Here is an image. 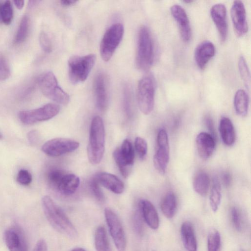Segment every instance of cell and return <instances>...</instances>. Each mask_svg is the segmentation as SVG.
I'll list each match as a JSON object with an SVG mask.
<instances>
[{"instance_id":"obj_1","label":"cell","mask_w":251,"mask_h":251,"mask_svg":"<svg viewBox=\"0 0 251 251\" xmlns=\"http://www.w3.org/2000/svg\"><path fill=\"white\" fill-rule=\"evenodd\" d=\"M41 203L48 222L55 230L71 238L77 237L78 234L75 226L63 210L50 196H44Z\"/></svg>"},{"instance_id":"obj_2","label":"cell","mask_w":251,"mask_h":251,"mask_svg":"<svg viewBox=\"0 0 251 251\" xmlns=\"http://www.w3.org/2000/svg\"><path fill=\"white\" fill-rule=\"evenodd\" d=\"M105 150V129L102 119L100 116L93 119L90 130L87 155L90 162L94 165L101 161Z\"/></svg>"},{"instance_id":"obj_3","label":"cell","mask_w":251,"mask_h":251,"mask_svg":"<svg viewBox=\"0 0 251 251\" xmlns=\"http://www.w3.org/2000/svg\"><path fill=\"white\" fill-rule=\"evenodd\" d=\"M154 49L152 37L146 26L140 27L138 35L136 63L137 68L143 71H148L152 65Z\"/></svg>"},{"instance_id":"obj_4","label":"cell","mask_w":251,"mask_h":251,"mask_svg":"<svg viewBox=\"0 0 251 251\" xmlns=\"http://www.w3.org/2000/svg\"><path fill=\"white\" fill-rule=\"evenodd\" d=\"M96 60L94 54L72 56L68 62V74L71 82L77 84L84 81L93 68Z\"/></svg>"},{"instance_id":"obj_5","label":"cell","mask_w":251,"mask_h":251,"mask_svg":"<svg viewBox=\"0 0 251 251\" xmlns=\"http://www.w3.org/2000/svg\"><path fill=\"white\" fill-rule=\"evenodd\" d=\"M155 82L151 74L144 76L137 87V101L140 111L145 115L151 112L154 104Z\"/></svg>"},{"instance_id":"obj_6","label":"cell","mask_w":251,"mask_h":251,"mask_svg":"<svg viewBox=\"0 0 251 251\" xmlns=\"http://www.w3.org/2000/svg\"><path fill=\"white\" fill-rule=\"evenodd\" d=\"M39 86L43 94L48 99L62 105L68 103L69 96L59 85L52 72L43 74L39 78Z\"/></svg>"},{"instance_id":"obj_7","label":"cell","mask_w":251,"mask_h":251,"mask_svg":"<svg viewBox=\"0 0 251 251\" xmlns=\"http://www.w3.org/2000/svg\"><path fill=\"white\" fill-rule=\"evenodd\" d=\"M124 32L123 25L115 23L105 32L100 45V53L102 60L108 61L122 40Z\"/></svg>"},{"instance_id":"obj_8","label":"cell","mask_w":251,"mask_h":251,"mask_svg":"<svg viewBox=\"0 0 251 251\" xmlns=\"http://www.w3.org/2000/svg\"><path fill=\"white\" fill-rule=\"evenodd\" d=\"M59 111L58 104L50 103L36 109L21 111L18 116L23 124L31 125L49 120L57 115Z\"/></svg>"},{"instance_id":"obj_9","label":"cell","mask_w":251,"mask_h":251,"mask_svg":"<svg viewBox=\"0 0 251 251\" xmlns=\"http://www.w3.org/2000/svg\"><path fill=\"white\" fill-rule=\"evenodd\" d=\"M109 233L118 251H126V239L122 224L116 213L110 208L104 209Z\"/></svg>"},{"instance_id":"obj_10","label":"cell","mask_w":251,"mask_h":251,"mask_svg":"<svg viewBox=\"0 0 251 251\" xmlns=\"http://www.w3.org/2000/svg\"><path fill=\"white\" fill-rule=\"evenodd\" d=\"M157 149L153 156V164L158 172L165 174L169 161V144L167 131L160 129L157 135Z\"/></svg>"},{"instance_id":"obj_11","label":"cell","mask_w":251,"mask_h":251,"mask_svg":"<svg viewBox=\"0 0 251 251\" xmlns=\"http://www.w3.org/2000/svg\"><path fill=\"white\" fill-rule=\"evenodd\" d=\"M113 155L121 174L127 177L134 160V149L130 141L127 139L124 140L121 147L114 151Z\"/></svg>"},{"instance_id":"obj_12","label":"cell","mask_w":251,"mask_h":251,"mask_svg":"<svg viewBox=\"0 0 251 251\" xmlns=\"http://www.w3.org/2000/svg\"><path fill=\"white\" fill-rule=\"evenodd\" d=\"M79 143L74 140L65 138H55L45 143L42 151L50 156H59L76 150Z\"/></svg>"},{"instance_id":"obj_13","label":"cell","mask_w":251,"mask_h":251,"mask_svg":"<svg viewBox=\"0 0 251 251\" xmlns=\"http://www.w3.org/2000/svg\"><path fill=\"white\" fill-rule=\"evenodd\" d=\"M4 240L9 251H28L25 236L18 225H13L6 229Z\"/></svg>"},{"instance_id":"obj_14","label":"cell","mask_w":251,"mask_h":251,"mask_svg":"<svg viewBox=\"0 0 251 251\" xmlns=\"http://www.w3.org/2000/svg\"><path fill=\"white\" fill-rule=\"evenodd\" d=\"M231 17L236 34L244 35L248 30L246 12L244 3L241 0L233 1L230 10Z\"/></svg>"},{"instance_id":"obj_15","label":"cell","mask_w":251,"mask_h":251,"mask_svg":"<svg viewBox=\"0 0 251 251\" xmlns=\"http://www.w3.org/2000/svg\"><path fill=\"white\" fill-rule=\"evenodd\" d=\"M171 14L176 22L180 35L185 42L189 41L192 31L189 18L184 8L178 4H174L170 8Z\"/></svg>"},{"instance_id":"obj_16","label":"cell","mask_w":251,"mask_h":251,"mask_svg":"<svg viewBox=\"0 0 251 251\" xmlns=\"http://www.w3.org/2000/svg\"><path fill=\"white\" fill-rule=\"evenodd\" d=\"M210 15L218 31L221 40L223 42L225 41L227 34L226 6L222 3L213 5L210 9Z\"/></svg>"},{"instance_id":"obj_17","label":"cell","mask_w":251,"mask_h":251,"mask_svg":"<svg viewBox=\"0 0 251 251\" xmlns=\"http://www.w3.org/2000/svg\"><path fill=\"white\" fill-rule=\"evenodd\" d=\"M94 89L97 107L100 110L103 111L107 107L108 94L106 80L102 73H99L96 75Z\"/></svg>"},{"instance_id":"obj_18","label":"cell","mask_w":251,"mask_h":251,"mask_svg":"<svg viewBox=\"0 0 251 251\" xmlns=\"http://www.w3.org/2000/svg\"><path fill=\"white\" fill-rule=\"evenodd\" d=\"M215 53V48L211 42L205 40L201 42L196 47L194 52L195 62L198 67L203 70Z\"/></svg>"},{"instance_id":"obj_19","label":"cell","mask_w":251,"mask_h":251,"mask_svg":"<svg viewBox=\"0 0 251 251\" xmlns=\"http://www.w3.org/2000/svg\"><path fill=\"white\" fill-rule=\"evenodd\" d=\"M196 142L200 156L204 160L208 159L213 154L215 148L214 136L208 133L201 132L197 135Z\"/></svg>"},{"instance_id":"obj_20","label":"cell","mask_w":251,"mask_h":251,"mask_svg":"<svg viewBox=\"0 0 251 251\" xmlns=\"http://www.w3.org/2000/svg\"><path fill=\"white\" fill-rule=\"evenodd\" d=\"M143 219L148 226L152 229H156L159 226V218L157 211L153 204L147 200H142L139 203Z\"/></svg>"},{"instance_id":"obj_21","label":"cell","mask_w":251,"mask_h":251,"mask_svg":"<svg viewBox=\"0 0 251 251\" xmlns=\"http://www.w3.org/2000/svg\"><path fill=\"white\" fill-rule=\"evenodd\" d=\"M95 177L100 184L111 192L117 194L123 192L124 184L114 175L106 172H100L97 174Z\"/></svg>"},{"instance_id":"obj_22","label":"cell","mask_w":251,"mask_h":251,"mask_svg":"<svg viewBox=\"0 0 251 251\" xmlns=\"http://www.w3.org/2000/svg\"><path fill=\"white\" fill-rule=\"evenodd\" d=\"M180 233L184 247L187 251H197V241L194 227L189 221L182 223Z\"/></svg>"},{"instance_id":"obj_23","label":"cell","mask_w":251,"mask_h":251,"mask_svg":"<svg viewBox=\"0 0 251 251\" xmlns=\"http://www.w3.org/2000/svg\"><path fill=\"white\" fill-rule=\"evenodd\" d=\"M219 128L223 142L226 146H232L235 142L236 136L231 120L228 118L223 117L220 120Z\"/></svg>"},{"instance_id":"obj_24","label":"cell","mask_w":251,"mask_h":251,"mask_svg":"<svg viewBox=\"0 0 251 251\" xmlns=\"http://www.w3.org/2000/svg\"><path fill=\"white\" fill-rule=\"evenodd\" d=\"M79 178L73 174H66L62 178L57 190L62 195L73 194L79 185Z\"/></svg>"},{"instance_id":"obj_25","label":"cell","mask_w":251,"mask_h":251,"mask_svg":"<svg viewBox=\"0 0 251 251\" xmlns=\"http://www.w3.org/2000/svg\"><path fill=\"white\" fill-rule=\"evenodd\" d=\"M233 105L236 114L241 117L246 116L248 112L249 97L243 89L237 90L235 94Z\"/></svg>"},{"instance_id":"obj_26","label":"cell","mask_w":251,"mask_h":251,"mask_svg":"<svg viewBox=\"0 0 251 251\" xmlns=\"http://www.w3.org/2000/svg\"><path fill=\"white\" fill-rule=\"evenodd\" d=\"M160 208L163 215L168 219L174 217L177 209V201L173 192H170L164 196L161 201Z\"/></svg>"},{"instance_id":"obj_27","label":"cell","mask_w":251,"mask_h":251,"mask_svg":"<svg viewBox=\"0 0 251 251\" xmlns=\"http://www.w3.org/2000/svg\"><path fill=\"white\" fill-rule=\"evenodd\" d=\"M193 188L195 191L202 197L206 196L210 185V179L204 172H198L193 180Z\"/></svg>"},{"instance_id":"obj_28","label":"cell","mask_w":251,"mask_h":251,"mask_svg":"<svg viewBox=\"0 0 251 251\" xmlns=\"http://www.w3.org/2000/svg\"><path fill=\"white\" fill-rule=\"evenodd\" d=\"M94 244L97 251H112L106 230L102 226H99L96 230Z\"/></svg>"},{"instance_id":"obj_29","label":"cell","mask_w":251,"mask_h":251,"mask_svg":"<svg viewBox=\"0 0 251 251\" xmlns=\"http://www.w3.org/2000/svg\"><path fill=\"white\" fill-rule=\"evenodd\" d=\"M222 189L217 177L214 178L209 195V203L214 212L218 210L222 200Z\"/></svg>"},{"instance_id":"obj_30","label":"cell","mask_w":251,"mask_h":251,"mask_svg":"<svg viewBox=\"0 0 251 251\" xmlns=\"http://www.w3.org/2000/svg\"><path fill=\"white\" fill-rule=\"evenodd\" d=\"M29 25V21L28 16L25 15L22 18L18 29L15 42L16 44H20L26 39Z\"/></svg>"},{"instance_id":"obj_31","label":"cell","mask_w":251,"mask_h":251,"mask_svg":"<svg viewBox=\"0 0 251 251\" xmlns=\"http://www.w3.org/2000/svg\"><path fill=\"white\" fill-rule=\"evenodd\" d=\"M221 244V237L220 233L215 229H212L207 237V251H219Z\"/></svg>"},{"instance_id":"obj_32","label":"cell","mask_w":251,"mask_h":251,"mask_svg":"<svg viewBox=\"0 0 251 251\" xmlns=\"http://www.w3.org/2000/svg\"><path fill=\"white\" fill-rule=\"evenodd\" d=\"M238 68L241 77L248 90L250 89L251 77L249 69L244 56L240 57L238 61Z\"/></svg>"},{"instance_id":"obj_33","label":"cell","mask_w":251,"mask_h":251,"mask_svg":"<svg viewBox=\"0 0 251 251\" xmlns=\"http://www.w3.org/2000/svg\"><path fill=\"white\" fill-rule=\"evenodd\" d=\"M65 174L60 169H51L47 175V180L50 186L57 190L62 178Z\"/></svg>"},{"instance_id":"obj_34","label":"cell","mask_w":251,"mask_h":251,"mask_svg":"<svg viewBox=\"0 0 251 251\" xmlns=\"http://www.w3.org/2000/svg\"><path fill=\"white\" fill-rule=\"evenodd\" d=\"M1 21L6 25H9L13 19V11L11 3L10 1H6L0 6Z\"/></svg>"},{"instance_id":"obj_35","label":"cell","mask_w":251,"mask_h":251,"mask_svg":"<svg viewBox=\"0 0 251 251\" xmlns=\"http://www.w3.org/2000/svg\"><path fill=\"white\" fill-rule=\"evenodd\" d=\"M134 143L135 150L139 158L141 159H144L148 151V145L146 141L142 137H137Z\"/></svg>"},{"instance_id":"obj_36","label":"cell","mask_w":251,"mask_h":251,"mask_svg":"<svg viewBox=\"0 0 251 251\" xmlns=\"http://www.w3.org/2000/svg\"><path fill=\"white\" fill-rule=\"evenodd\" d=\"M132 91L128 84H125L123 88V100L125 111L127 114H129L131 111L132 100Z\"/></svg>"},{"instance_id":"obj_37","label":"cell","mask_w":251,"mask_h":251,"mask_svg":"<svg viewBox=\"0 0 251 251\" xmlns=\"http://www.w3.org/2000/svg\"><path fill=\"white\" fill-rule=\"evenodd\" d=\"M32 178V176L30 172L25 169L19 170L16 176L17 182L24 186H27L30 184Z\"/></svg>"},{"instance_id":"obj_38","label":"cell","mask_w":251,"mask_h":251,"mask_svg":"<svg viewBox=\"0 0 251 251\" xmlns=\"http://www.w3.org/2000/svg\"><path fill=\"white\" fill-rule=\"evenodd\" d=\"M39 42L42 50L47 53L52 51V45L48 35L44 31H42L39 35Z\"/></svg>"},{"instance_id":"obj_39","label":"cell","mask_w":251,"mask_h":251,"mask_svg":"<svg viewBox=\"0 0 251 251\" xmlns=\"http://www.w3.org/2000/svg\"><path fill=\"white\" fill-rule=\"evenodd\" d=\"M90 187L96 198L99 201H102L104 200V197L100 188V183L95 176L91 179L90 182Z\"/></svg>"},{"instance_id":"obj_40","label":"cell","mask_w":251,"mask_h":251,"mask_svg":"<svg viewBox=\"0 0 251 251\" xmlns=\"http://www.w3.org/2000/svg\"><path fill=\"white\" fill-rule=\"evenodd\" d=\"M143 217L139 208L135 212L132 217V225L135 231L139 234L143 232Z\"/></svg>"},{"instance_id":"obj_41","label":"cell","mask_w":251,"mask_h":251,"mask_svg":"<svg viewBox=\"0 0 251 251\" xmlns=\"http://www.w3.org/2000/svg\"><path fill=\"white\" fill-rule=\"evenodd\" d=\"M230 216L232 223L238 231H241L242 229L241 217L238 209L232 207L230 210Z\"/></svg>"},{"instance_id":"obj_42","label":"cell","mask_w":251,"mask_h":251,"mask_svg":"<svg viewBox=\"0 0 251 251\" xmlns=\"http://www.w3.org/2000/svg\"><path fill=\"white\" fill-rule=\"evenodd\" d=\"M10 74V67L7 61L3 57L0 56V81L8 78Z\"/></svg>"},{"instance_id":"obj_43","label":"cell","mask_w":251,"mask_h":251,"mask_svg":"<svg viewBox=\"0 0 251 251\" xmlns=\"http://www.w3.org/2000/svg\"><path fill=\"white\" fill-rule=\"evenodd\" d=\"M27 138L31 145H35L39 140V133L38 131L35 130L30 131L27 134Z\"/></svg>"},{"instance_id":"obj_44","label":"cell","mask_w":251,"mask_h":251,"mask_svg":"<svg viewBox=\"0 0 251 251\" xmlns=\"http://www.w3.org/2000/svg\"><path fill=\"white\" fill-rule=\"evenodd\" d=\"M32 251H48V246L45 240L43 239L39 240Z\"/></svg>"},{"instance_id":"obj_45","label":"cell","mask_w":251,"mask_h":251,"mask_svg":"<svg viewBox=\"0 0 251 251\" xmlns=\"http://www.w3.org/2000/svg\"><path fill=\"white\" fill-rule=\"evenodd\" d=\"M222 179L224 185L226 187L230 186L231 182V177L228 172H225L223 174Z\"/></svg>"},{"instance_id":"obj_46","label":"cell","mask_w":251,"mask_h":251,"mask_svg":"<svg viewBox=\"0 0 251 251\" xmlns=\"http://www.w3.org/2000/svg\"><path fill=\"white\" fill-rule=\"evenodd\" d=\"M206 124L209 130L211 132V135L213 136L214 133V126L212 123V121L211 120V118L207 117L206 118Z\"/></svg>"},{"instance_id":"obj_47","label":"cell","mask_w":251,"mask_h":251,"mask_svg":"<svg viewBox=\"0 0 251 251\" xmlns=\"http://www.w3.org/2000/svg\"><path fill=\"white\" fill-rule=\"evenodd\" d=\"M76 2V0H63L60 1V3L64 7H68L75 4Z\"/></svg>"},{"instance_id":"obj_48","label":"cell","mask_w":251,"mask_h":251,"mask_svg":"<svg viewBox=\"0 0 251 251\" xmlns=\"http://www.w3.org/2000/svg\"><path fill=\"white\" fill-rule=\"evenodd\" d=\"M13 2L15 6L19 9H21L24 5V1L23 0H14Z\"/></svg>"},{"instance_id":"obj_49","label":"cell","mask_w":251,"mask_h":251,"mask_svg":"<svg viewBox=\"0 0 251 251\" xmlns=\"http://www.w3.org/2000/svg\"><path fill=\"white\" fill-rule=\"evenodd\" d=\"M71 251H86L84 249L81 248H77L72 250Z\"/></svg>"},{"instance_id":"obj_50","label":"cell","mask_w":251,"mask_h":251,"mask_svg":"<svg viewBox=\"0 0 251 251\" xmlns=\"http://www.w3.org/2000/svg\"><path fill=\"white\" fill-rule=\"evenodd\" d=\"M192 1H192V0H185V1H184V2H187V3H190V2H191Z\"/></svg>"},{"instance_id":"obj_51","label":"cell","mask_w":251,"mask_h":251,"mask_svg":"<svg viewBox=\"0 0 251 251\" xmlns=\"http://www.w3.org/2000/svg\"><path fill=\"white\" fill-rule=\"evenodd\" d=\"M1 138H2V135L0 132V139H1Z\"/></svg>"},{"instance_id":"obj_52","label":"cell","mask_w":251,"mask_h":251,"mask_svg":"<svg viewBox=\"0 0 251 251\" xmlns=\"http://www.w3.org/2000/svg\"><path fill=\"white\" fill-rule=\"evenodd\" d=\"M1 20V14H0V21Z\"/></svg>"},{"instance_id":"obj_53","label":"cell","mask_w":251,"mask_h":251,"mask_svg":"<svg viewBox=\"0 0 251 251\" xmlns=\"http://www.w3.org/2000/svg\"></svg>"},{"instance_id":"obj_54","label":"cell","mask_w":251,"mask_h":251,"mask_svg":"<svg viewBox=\"0 0 251 251\" xmlns=\"http://www.w3.org/2000/svg\"></svg>"}]
</instances>
